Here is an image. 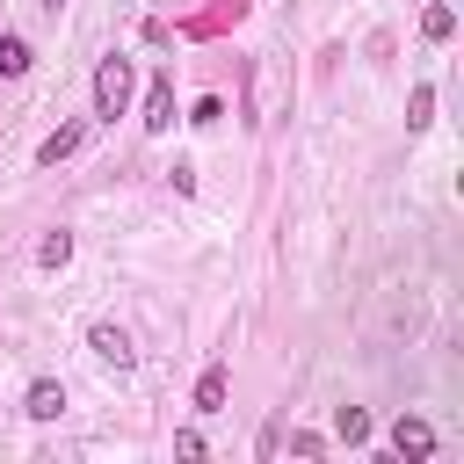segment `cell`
Returning a JSON list of instances; mask_svg holds the SVG:
<instances>
[{
    "label": "cell",
    "instance_id": "1",
    "mask_svg": "<svg viewBox=\"0 0 464 464\" xmlns=\"http://www.w3.org/2000/svg\"><path fill=\"white\" fill-rule=\"evenodd\" d=\"M123 109H130V58H116V51H109V58L94 65V116H102V123H116Z\"/></svg>",
    "mask_w": 464,
    "mask_h": 464
},
{
    "label": "cell",
    "instance_id": "2",
    "mask_svg": "<svg viewBox=\"0 0 464 464\" xmlns=\"http://www.w3.org/2000/svg\"><path fill=\"white\" fill-rule=\"evenodd\" d=\"M87 348H94V355H102L109 370H130V362H138L130 334H123V326H109V319H102V326H87Z\"/></svg>",
    "mask_w": 464,
    "mask_h": 464
},
{
    "label": "cell",
    "instance_id": "3",
    "mask_svg": "<svg viewBox=\"0 0 464 464\" xmlns=\"http://www.w3.org/2000/svg\"><path fill=\"white\" fill-rule=\"evenodd\" d=\"M392 450H399V457H413V464H428V457H435V428H428L420 413H399V428H392Z\"/></svg>",
    "mask_w": 464,
    "mask_h": 464
},
{
    "label": "cell",
    "instance_id": "4",
    "mask_svg": "<svg viewBox=\"0 0 464 464\" xmlns=\"http://www.w3.org/2000/svg\"><path fill=\"white\" fill-rule=\"evenodd\" d=\"M145 130H174V72H152V87H145Z\"/></svg>",
    "mask_w": 464,
    "mask_h": 464
},
{
    "label": "cell",
    "instance_id": "5",
    "mask_svg": "<svg viewBox=\"0 0 464 464\" xmlns=\"http://www.w3.org/2000/svg\"><path fill=\"white\" fill-rule=\"evenodd\" d=\"M58 413H65V384L58 377H36L29 384V420H58Z\"/></svg>",
    "mask_w": 464,
    "mask_h": 464
},
{
    "label": "cell",
    "instance_id": "6",
    "mask_svg": "<svg viewBox=\"0 0 464 464\" xmlns=\"http://www.w3.org/2000/svg\"><path fill=\"white\" fill-rule=\"evenodd\" d=\"M80 138H87L80 123H58V130L36 145V160H44V167H58V160H72V152H80Z\"/></svg>",
    "mask_w": 464,
    "mask_h": 464
},
{
    "label": "cell",
    "instance_id": "7",
    "mask_svg": "<svg viewBox=\"0 0 464 464\" xmlns=\"http://www.w3.org/2000/svg\"><path fill=\"white\" fill-rule=\"evenodd\" d=\"M225 384H232V377H225V362H210V370L196 377V413H218V406H225Z\"/></svg>",
    "mask_w": 464,
    "mask_h": 464
},
{
    "label": "cell",
    "instance_id": "8",
    "mask_svg": "<svg viewBox=\"0 0 464 464\" xmlns=\"http://www.w3.org/2000/svg\"><path fill=\"white\" fill-rule=\"evenodd\" d=\"M22 72H29V44L14 29H0V80H22Z\"/></svg>",
    "mask_w": 464,
    "mask_h": 464
},
{
    "label": "cell",
    "instance_id": "9",
    "mask_svg": "<svg viewBox=\"0 0 464 464\" xmlns=\"http://www.w3.org/2000/svg\"><path fill=\"white\" fill-rule=\"evenodd\" d=\"M334 435L341 442H370V413L362 406H334Z\"/></svg>",
    "mask_w": 464,
    "mask_h": 464
},
{
    "label": "cell",
    "instance_id": "10",
    "mask_svg": "<svg viewBox=\"0 0 464 464\" xmlns=\"http://www.w3.org/2000/svg\"><path fill=\"white\" fill-rule=\"evenodd\" d=\"M435 123V87H413V102H406V130H428Z\"/></svg>",
    "mask_w": 464,
    "mask_h": 464
},
{
    "label": "cell",
    "instance_id": "11",
    "mask_svg": "<svg viewBox=\"0 0 464 464\" xmlns=\"http://www.w3.org/2000/svg\"><path fill=\"white\" fill-rule=\"evenodd\" d=\"M72 261V232H51L44 246H36V268H65Z\"/></svg>",
    "mask_w": 464,
    "mask_h": 464
},
{
    "label": "cell",
    "instance_id": "12",
    "mask_svg": "<svg viewBox=\"0 0 464 464\" xmlns=\"http://www.w3.org/2000/svg\"><path fill=\"white\" fill-rule=\"evenodd\" d=\"M450 29H457L450 7H428V14H420V36H428V44H450Z\"/></svg>",
    "mask_w": 464,
    "mask_h": 464
},
{
    "label": "cell",
    "instance_id": "13",
    "mask_svg": "<svg viewBox=\"0 0 464 464\" xmlns=\"http://www.w3.org/2000/svg\"><path fill=\"white\" fill-rule=\"evenodd\" d=\"M44 7H51V14H58V7H65V0H44Z\"/></svg>",
    "mask_w": 464,
    "mask_h": 464
}]
</instances>
